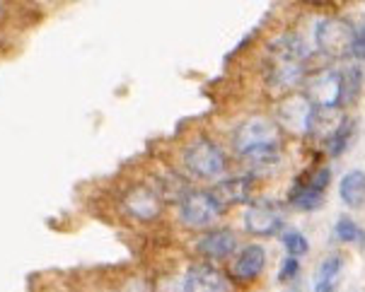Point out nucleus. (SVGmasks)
<instances>
[{
	"instance_id": "3",
	"label": "nucleus",
	"mask_w": 365,
	"mask_h": 292,
	"mask_svg": "<svg viewBox=\"0 0 365 292\" xmlns=\"http://www.w3.org/2000/svg\"><path fill=\"white\" fill-rule=\"evenodd\" d=\"M225 213L213 191L191 189L182 201L177 203V217L187 229H206Z\"/></svg>"
},
{
	"instance_id": "7",
	"label": "nucleus",
	"mask_w": 365,
	"mask_h": 292,
	"mask_svg": "<svg viewBox=\"0 0 365 292\" xmlns=\"http://www.w3.org/2000/svg\"><path fill=\"white\" fill-rule=\"evenodd\" d=\"M305 97L312 107L336 111L341 107V73L339 71H322L307 80Z\"/></svg>"
},
{
	"instance_id": "21",
	"label": "nucleus",
	"mask_w": 365,
	"mask_h": 292,
	"mask_svg": "<svg viewBox=\"0 0 365 292\" xmlns=\"http://www.w3.org/2000/svg\"><path fill=\"white\" fill-rule=\"evenodd\" d=\"M300 273V261L293 256H286L281 261V268H278V283H293Z\"/></svg>"
},
{
	"instance_id": "22",
	"label": "nucleus",
	"mask_w": 365,
	"mask_h": 292,
	"mask_svg": "<svg viewBox=\"0 0 365 292\" xmlns=\"http://www.w3.org/2000/svg\"><path fill=\"white\" fill-rule=\"evenodd\" d=\"M351 56L358 61H365V27L361 32L354 34V43H351Z\"/></svg>"
},
{
	"instance_id": "11",
	"label": "nucleus",
	"mask_w": 365,
	"mask_h": 292,
	"mask_svg": "<svg viewBox=\"0 0 365 292\" xmlns=\"http://www.w3.org/2000/svg\"><path fill=\"white\" fill-rule=\"evenodd\" d=\"M266 268V249L262 244H247L232 261V278L237 283H255Z\"/></svg>"
},
{
	"instance_id": "18",
	"label": "nucleus",
	"mask_w": 365,
	"mask_h": 292,
	"mask_svg": "<svg viewBox=\"0 0 365 292\" xmlns=\"http://www.w3.org/2000/svg\"><path fill=\"white\" fill-rule=\"evenodd\" d=\"M334 237L344 241V244L365 246V229L358 225L354 217H339L336 225H334Z\"/></svg>"
},
{
	"instance_id": "19",
	"label": "nucleus",
	"mask_w": 365,
	"mask_h": 292,
	"mask_svg": "<svg viewBox=\"0 0 365 292\" xmlns=\"http://www.w3.org/2000/svg\"><path fill=\"white\" fill-rule=\"evenodd\" d=\"M361 85H363V75L356 66L341 73V107L344 104H354V99L361 92Z\"/></svg>"
},
{
	"instance_id": "12",
	"label": "nucleus",
	"mask_w": 365,
	"mask_h": 292,
	"mask_svg": "<svg viewBox=\"0 0 365 292\" xmlns=\"http://www.w3.org/2000/svg\"><path fill=\"white\" fill-rule=\"evenodd\" d=\"M252 179H255L252 174L218 179V184L213 186V194L220 201V206L230 208V206H242V203H252V189H255Z\"/></svg>"
},
{
	"instance_id": "14",
	"label": "nucleus",
	"mask_w": 365,
	"mask_h": 292,
	"mask_svg": "<svg viewBox=\"0 0 365 292\" xmlns=\"http://www.w3.org/2000/svg\"><path fill=\"white\" fill-rule=\"evenodd\" d=\"M344 268H346V259L344 254L334 251L319 264L317 273H314V285L312 292H336L339 285L344 281Z\"/></svg>"
},
{
	"instance_id": "20",
	"label": "nucleus",
	"mask_w": 365,
	"mask_h": 292,
	"mask_svg": "<svg viewBox=\"0 0 365 292\" xmlns=\"http://www.w3.org/2000/svg\"><path fill=\"white\" fill-rule=\"evenodd\" d=\"M281 244L286 246L288 256H293V259H300L310 251V241H307V237L300 229H286V232L281 234Z\"/></svg>"
},
{
	"instance_id": "24",
	"label": "nucleus",
	"mask_w": 365,
	"mask_h": 292,
	"mask_svg": "<svg viewBox=\"0 0 365 292\" xmlns=\"http://www.w3.org/2000/svg\"><path fill=\"white\" fill-rule=\"evenodd\" d=\"M0 12H3V3H0Z\"/></svg>"
},
{
	"instance_id": "8",
	"label": "nucleus",
	"mask_w": 365,
	"mask_h": 292,
	"mask_svg": "<svg viewBox=\"0 0 365 292\" xmlns=\"http://www.w3.org/2000/svg\"><path fill=\"white\" fill-rule=\"evenodd\" d=\"M182 292H230V281L213 264H194L182 278Z\"/></svg>"
},
{
	"instance_id": "16",
	"label": "nucleus",
	"mask_w": 365,
	"mask_h": 292,
	"mask_svg": "<svg viewBox=\"0 0 365 292\" xmlns=\"http://www.w3.org/2000/svg\"><path fill=\"white\" fill-rule=\"evenodd\" d=\"M288 201L298 210H317L322 208V203H324V194L312 189V186L307 184V179H298V182L293 184V189L288 191Z\"/></svg>"
},
{
	"instance_id": "6",
	"label": "nucleus",
	"mask_w": 365,
	"mask_h": 292,
	"mask_svg": "<svg viewBox=\"0 0 365 292\" xmlns=\"http://www.w3.org/2000/svg\"><path fill=\"white\" fill-rule=\"evenodd\" d=\"M283 208L271 198H259L252 201L245 213V229L252 237H276L283 229Z\"/></svg>"
},
{
	"instance_id": "4",
	"label": "nucleus",
	"mask_w": 365,
	"mask_h": 292,
	"mask_svg": "<svg viewBox=\"0 0 365 292\" xmlns=\"http://www.w3.org/2000/svg\"><path fill=\"white\" fill-rule=\"evenodd\" d=\"M121 213L133 222H158L163 217L165 201L155 184H131L119 198Z\"/></svg>"
},
{
	"instance_id": "15",
	"label": "nucleus",
	"mask_w": 365,
	"mask_h": 292,
	"mask_svg": "<svg viewBox=\"0 0 365 292\" xmlns=\"http://www.w3.org/2000/svg\"><path fill=\"white\" fill-rule=\"evenodd\" d=\"M339 196L344 206L349 208H363L365 206V172L351 170L339 184Z\"/></svg>"
},
{
	"instance_id": "9",
	"label": "nucleus",
	"mask_w": 365,
	"mask_h": 292,
	"mask_svg": "<svg viewBox=\"0 0 365 292\" xmlns=\"http://www.w3.org/2000/svg\"><path fill=\"white\" fill-rule=\"evenodd\" d=\"M237 249H240L237 234H235V229H230V227L208 229V232L196 241V251H199V256H203L206 261H225V259L235 256Z\"/></svg>"
},
{
	"instance_id": "2",
	"label": "nucleus",
	"mask_w": 365,
	"mask_h": 292,
	"mask_svg": "<svg viewBox=\"0 0 365 292\" xmlns=\"http://www.w3.org/2000/svg\"><path fill=\"white\" fill-rule=\"evenodd\" d=\"M182 162L187 172L196 179H220L227 170V155L225 150L210 138H196L182 150Z\"/></svg>"
},
{
	"instance_id": "17",
	"label": "nucleus",
	"mask_w": 365,
	"mask_h": 292,
	"mask_svg": "<svg viewBox=\"0 0 365 292\" xmlns=\"http://www.w3.org/2000/svg\"><path fill=\"white\" fill-rule=\"evenodd\" d=\"M356 133V121L354 119H341L336 123V128L331 130V135L327 138V150L331 157H341L346 147L351 145V138Z\"/></svg>"
},
{
	"instance_id": "13",
	"label": "nucleus",
	"mask_w": 365,
	"mask_h": 292,
	"mask_svg": "<svg viewBox=\"0 0 365 292\" xmlns=\"http://www.w3.org/2000/svg\"><path fill=\"white\" fill-rule=\"evenodd\" d=\"M312 116H314V107L307 97H290L281 104V109H278V119L286 123L290 130H298V133H305V135L312 123Z\"/></svg>"
},
{
	"instance_id": "23",
	"label": "nucleus",
	"mask_w": 365,
	"mask_h": 292,
	"mask_svg": "<svg viewBox=\"0 0 365 292\" xmlns=\"http://www.w3.org/2000/svg\"><path fill=\"white\" fill-rule=\"evenodd\" d=\"M288 292H302V290H300V288H298V285H295V288H290V290H288Z\"/></svg>"
},
{
	"instance_id": "10",
	"label": "nucleus",
	"mask_w": 365,
	"mask_h": 292,
	"mask_svg": "<svg viewBox=\"0 0 365 292\" xmlns=\"http://www.w3.org/2000/svg\"><path fill=\"white\" fill-rule=\"evenodd\" d=\"M305 78V63L293 58H281V56H271V61H266L264 80L274 90H290Z\"/></svg>"
},
{
	"instance_id": "5",
	"label": "nucleus",
	"mask_w": 365,
	"mask_h": 292,
	"mask_svg": "<svg viewBox=\"0 0 365 292\" xmlns=\"http://www.w3.org/2000/svg\"><path fill=\"white\" fill-rule=\"evenodd\" d=\"M354 34V27L346 20L324 17L314 27V43H317L319 53H324L327 58H344V56L351 53Z\"/></svg>"
},
{
	"instance_id": "1",
	"label": "nucleus",
	"mask_w": 365,
	"mask_h": 292,
	"mask_svg": "<svg viewBox=\"0 0 365 292\" xmlns=\"http://www.w3.org/2000/svg\"><path fill=\"white\" fill-rule=\"evenodd\" d=\"M232 147L255 174H266L281 165V133L276 121L252 116L232 130Z\"/></svg>"
}]
</instances>
